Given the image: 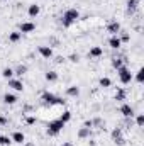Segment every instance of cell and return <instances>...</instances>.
I'll return each instance as SVG.
<instances>
[{
    "mask_svg": "<svg viewBox=\"0 0 144 146\" xmlns=\"http://www.w3.org/2000/svg\"><path fill=\"white\" fill-rule=\"evenodd\" d=\"M44 78H46V82H56L58 78H59V75H58V72H46V75H44Z\"/></svg>",
    "mask_w": 144,
    "mask_h": 146,
    "instance_id": "20",
    "label": "cell"
},
{
    "mask_svg": "<svg viewBox=\"0 0 144 146\" xmlns=\"http://www.w3.org/2000/svg\"><path fill=\"white\" fill-rule=\"evenodd\" d=\"M68 60H70V61H73V63H78V61H80V56H78L76 53H71V54L68 56Z\"/></svg>",
    "mask_w": 144,
    "mask_h": 146,
    "instance_id": "31",
    "label": "cell"
},
{
    "mask_svg": "<svg viewBox=\"0 0 144 146\" xmlns=\"http://www.w3.org/2000/svg\"><path fill=\"white\" fill-rule=\"evenodd\" d=\"M117 75H119V80H120V83H124V85H127V83H131L132 82V78H134V75L131 73V70L127 68V66H120L119 70H117Z\"/></svg>",
    "mask_w": 144,
    "mask_h": 146,
    "instance_id": "4",
    "label": "cell"
},
{
    "mask_svg": "<svg viewBox=\"0 0 144 146\" xmlns=\"http://www.w3.org/2000/svg\"><path fill=\"white\" fill-rule=\"evenodd\" d=\"M27 73V66L26 65H19L15 70H14V75H17V76H22V75H26Z\"/></svg>",
    "mask_w": 144,
    "mask_h": 146,
    "instance_id": "24",
    "label": "cell"
},
{
    "mask_svg": "<svg viewBox=\"0 0 144 146\" xmlns=\"http://www.w3.org/2000/svg\"><path fill=\"white\" fill-rule=\"evenodd\" d=\"M108 46H110L112 49H119V48L122 46L120 37H119V36H110V39H108Z\"/></svg>",
    "mask_w": 144,
    "mask_h": 146,
    "instance_id": "12",
    "label": "cell"
},
{
    "mask_svg": "<svg viewBox=\"0 0 144 146\" xmlns=\"http://www.w3.org/2000/svg\"><path fill=\"white\" fill-rule=\"evenodd\" d=\"M9 87L12 90H15V92H22L24 90V83H22L20 78H10L9 80Z\"/></svg>",
    "mask_w": 144,
    "mask_h": 146,
    "instance_id": "7",
    "label": "cell"
},
{
    "mask_svg": "<svg viewBox=\"0 0 144 146\" xmlns=\"http://www.w3.org/2000/svg\"><path fill=\"white\" fill-rule=\"evenodd\" d=\"M61 146H73V143H71V141H66V143H63Z\"/></svg>",
    "mask_w": 144,
    "mask_h": 146,
    "instance_id": "36",
    "label": "cell"
},
{
    "mask_svg": "<svg viewBox=\"0 0 144 146\" xmlns=\"http://www.w3.org/2000/svg\"><path fill=\"white\" fill-rule=\"evenodd\" d=\"M136 80H137V83H143L144 82V70L143 68L137 70V73H136Z\"/></svg>",
    "mask_w": 144,
    "mask_h": 146,
    "instance_id": "26",
    "label": "cell"
},
{
    "mask_svg": "<svg viewBox=\"0 0 144 146\" xmlns=\"http://www.w3.org/2000/svg\"><path fill=\"white\" fill-rule=\"evenodd\" d=\"M129 39H131V36H129V34H126V33L122 34V37H120V41H122V42H127Z\"/></svg>",
    "mask_w": 144,
    "mask_h": 146,
    "instance_id": "34",
    "label": "cell"
},
{
    "mask_svg": "<svg viewBox=\"0 0 144 146\" xmlns=\"http://www.w3.org/2000/svg\"><path fill=\"white\" fill-rule=\"evenodd\" d=\"M32 31H36V24H34V22H22V24L19 26V33H20V34H29V33H32Z\"/></svg>",
    "mask_w": 144,
    "mask_h": 146,
    "instance_id": "6",
    "label": "cell"
},
{
    "mask_svg": "<svg viewBox=\"0 0 144 146\" xmlns=\"http://www.w3.org/2000/svg\"><path fill=\"white\" fill-rule=\"evenodd\" d=\"M90 134H92V131L88 127H80L78 129V138L80 139H87V138H90Z\"/></svg>",
    "mask_w": 144,
    "mask_h": 146,
    "instance_id": "17",
    "label": "cell"
},
{
    "mask_svg": "<svg viewBox=\"0 0 144 146\" xmlns=\"http://www.w3.org/2000/svg\"><path fill=\"white\" fill-rule=\"evenodd\" d=\"M104 54V49L100 48V46H93V48H90V51H88V56L90 58H100Z\"/></svg>",
    "mask_w": 144,
    "mask_h": 146,
    "instance_id": "13",
    "label": "cell"
},
{
    "mask_svg": "<svg viewBox=\"0 0 144 146\" xmlns=\"http://www.w3.org/2000/svg\"><path fill=\"white\" fill-rule=\"evenodd\" d=\"M36 122H37L36 115H27V117H26V124H27V126H32V124H36Z\"/></svg>",
    "mask_w": 144,
    "mask_h": 146,
    "instance_id": "29",
    "label": "cell"
},
{
    "mask_svg": "<svg viewBox=\"0 0 144 146\" xmlns=\"http://www.w3.org/2000/svg\"><path fill=\"white\" fill-rule=\"evenodd\" d=\"M20 37H22V34H20L19 31H14V33H10V34H9V41H10V42H19V41H20Z\"/></svg>",
    "mask_w": 144,
    "mask_h": 146,
    "instance_id": "22",
    "label": "cell"
},
{
    "mask_svg": "<svg viewBox=\"0 0 144 146\" xmlns=\"http://www.w3.org/2000/svg\"><path fill=\"white\" fill-rule=\"evenodd\" d=\"M5 124H9V119L5 115H0V126H5Z\"/></svg>",
    "mask_w": 144,
    "mask_h": 146,
    "instance_id": "33",
    "label": "cell"
},
{
    "mask_svg": "<svg viewBox=\"0 0 144 146\" xmlns=\"http://www.w3.org/2000/svg\"><path fill=\"white\" fill-rule=\"evenodd\" d=\"M92 122H93V126H104V124H102V119H98V117H97V119H93Z\"/></svg>",
    "mask_w": 144,
    "mask_h": 146,
    "instance_id": "35",
    "label": "cell"
},
{
    "mask_svg": "<svg viewBox=\"0 0 144 146\" xmlns=\"http://www.w3.org/2000/svg\"><path fill=\"white\" fill-rule=\"evenodd\" d=\"M66 95H68V97H78V95H80V88H78L76 85L68 87V88H66Z\"/></svg>",
    "mask_w": 144,
    "mask_h": 146,
    "instance_id": "19",
    "label": "cell"
},
{
    "mask_svg": "<svg viewBox=\"0 0 144 146\" xmlns=\"http://www.w3.org/2000/svg\"><path fill=\"white\" fill-rule=\"evenodd\" d=\"M2 76H3V78H7V80L14 78V68H10V66L3 68V70H2Z\"/></svg>",
    "mask_w": 144,
    "mask_h": 146,
    "instance_id": "21",
    "label": "cell"
},
{
    "mask_svg": "<svg viewBox=\"0 0 144 146\" xmlns=\"http://www.w3.org/2000/svg\"><path fill=\"white\" fill-rule=\"evenodd\" d=\"M70 119H71V112H70V110H65V112H63V114L59 115V121H63L65 124H66V122H68Z\"/></svg>",
    "mask_w": 144,
    "mask_h": 146,
    "instance_id": "25",
    "label": "cell"
},
{
    "mask_svg": "<svg viewBox=\"0 0 144 146\" xmlns=\"http://www.w3.org/2000/svg\"><path fill=\"white\" fill-rule=\"evenodd\" d=\"M37 51H39V54H41L44 60L53 58V48H51V46H39V48H37Z\"/></svg>",
    "mask_w": 144,
    "mask_h": 146,
    "instance_id": "8",
    "label": "cell"
},
{
    "mask_svg": "<svg viewBox=\"0 0 144 146\" xmlns=\"http://www.w3.org/2000/svg\"><path fill=\"white\" fill-rule=\"evenodd\" d=\"M126 97H127V92H126L122 87H119V88H117V92H115V95H114V99H115V100H119V102H124V100H126Z\"/></svg>",
    "mask_w": 144,
    "mask_h": 146,
    "instance_id": "14",
    "label": "cell"
},
{
    "mask_svg": "<svg viewBox=\"0 0 144 146\" xmlns=\"http://www.w3.org/2000/svg\"><path fill=\"white\" fill-rule=\"evenodd\" d=\"M119 110H120V114H122L126 119H129V117H132V115H134V109H132L129 104H122Z\"/></svg>",
    "mask_w": 144,
    "mask_h": 146,
    "instance_id": "10",
    "label": "cell"
},
{
    "mask_svg": "<svg viewBox=\"0 0 144 146\" xmlns=\"http://www.w3.org/2000/svg\"><path fill=\"white\" fill-rule=\"evenodd\" d=\"M26 146H36L34 143H26Z\"/></svg>",
    "mask_w": 144,
    "mask_h": 146,
    "instance_id": "37",
    "label": "cell"
},
{
    "mask_svg": "<svg viewBox=\"0 0 144 146\" xmlns=\"http://www.w3.org/2000/svg\"><path fill=\"white\" fill-rule=\"evenodd\" d=\"M3 102H5L7 106H12V104H15V102H17V95H14V94H9V92H7V94L3 95Z\"/></svg>",
    "mask_w": 144,
    "mask_h": 146,
    "instance_id": "16",
    "label": "cell"
},
{
    "mask_svg": "<svg viewBox=\"0 0 144 146\" xmlns=\"http://www.w3.org/2000/svg\"><path fill=\"white\" fill-rule=\"evenodd\" d=\"M63 127H65V122L59 121V119H54V121H51V122L48 124L46 133H48V136H58V134L63 131Z\"/></svg>",
    "mask_w": 144,
    "mask_h": 146,
    "instance_id": "3",
    "label": "cell"
},
{
    "mask_svg": "<svg viewBox=\"0 0 144 146\" xmlns=\"http://www.w3.org/2000/svg\"><path fill=\"white\" fill-rule=\"evenodd\" d=\"M98 85H100V87H104V88H108V87L112 85V80H110L108 76H102V78L98 80Z\"/></svg>",
    "mask_w": 144,
    "mask_h": 146,
    "instance_id": "23",
    "label": "cell"
},
{
    "mask_svg": "<svg viewBox=\"0 0 144 146\" xmlns=\"http://www.w3.org/2000/svg\"><path fill=\"white\" fill-rule=\"evenodd\" d=\"M41 99H42V102H44L46 106H65V104H66V100H63L61 97H56V95L51 94V92H42Z\"/></svg>",
    "mask_w": 144,
    "mask_h": 146,
    "instance_id": "2",
    "label": "cell"
},
{
    "mask_svg": "<svg viewBox=\"0 0 144 146\" xmlns=\"http://www.w3.org/2000/svg\"><path fill=\"white\" fill-rule=\"evenodd\" d=\"M10 143H12L10 138H7V136H0V146H9Z\"/></svg>",
    "mask_w": 144,
    "mask_h": 146,
    "instance_id": "28",
    "label": "cell"
},
{
    "mask_svg": "<svg viewBox=\"0 0 144 146\" xmlns=\"http://www.w3.org/2000/svg\"><path fill=\"white\" fill-rule=\"evenodd\" d=\"M12 143H17V145H22V143H26V136H24V133H20V131H15L14 134H12Z\"/></svg>",
    "mask_w": 144,
    "mask_h": 146,
    "instance_id": "11",
    "label": "cell"
},
{
    "mask_svg": "<svg viewBox=\"0 0 144 146\" xmlns=\"http://www.w3.org/2000/svg\"><path fill=\"white\" fill-rule=\"evenodd\" d=\"M112 139H114V143H115L117 146H124L126 145V138H124L120 127H115V129L112 131Z\"/></svg>",
    "mask_w": 144,
    "mask_h": 146,
    "instance_id": "5",
    "label": "cell"
},
{
    "mask_svg": "<svg viewBox=\"0 0 144 146\" xmlns=\"http://www.w3.org/2000/svg\"><path fill=\"white\" fill-rule=\"evenodd\" d=\"M78 19H80V12H78L76 9H68V10L63 14L61 24H63V27H66V29H68V27H71Z\"/></svg>",
    "mask_w": 144,
    "mask_h": 146,
    "instance_id": "1",
    "label": "cell"
},
{
    "mask_svg": "<svg viewBox=\"0 0 144 146\" xmlns=\"http://www.w3.org/2000/svg\"><path fill=\"white\" fill-rule=\"evenodd\" d=\"M122 65H124V63H122V60H120V58H114V60H112V66H114L115 70H119Z\"/></svg>",
    "mask_w": 144,
    "mask_h": 146,
    "instance_id": "27",
    "label": "cell"
},
{
    "mask_svg": "<svg viewBox=\"0 0 144 146\" xmlns=\"http://www.w3.org/2000/svg\"><path fill=\"white\" fill-rule=\"evenodd\" d=\"M136 122H137V126H139V127H143V126H144V114H139V115L136 117Z\"/></svg>",
    "mask_w": 144,
    "mask_h": 146,
    "instance_id": "30",
    "label": "cell"
},
{
    "mask_svg": "<svg viewBox=\"0 0 144 146\" xmlns=\"http://www.w3.org/2000/svg\"><path fill=\"white\" fill-rule=\"evenodd\" d=\"M83 127H88V129H92V127H93V122H92V119H90V121H85V122H83Z\"/></svg>",
    "mask_w": 144,
    "mask_h": 146,
    "instance_id": "32",
    "label": "cell"
},
{
    "mask_svg": "<svg viewBox=\"0 0 144 146\" xmlns=\"http://www.w3.org/2000/svg\"><path fill=\"white\" fill-rule=\"evenodd\" d=\"M39 12H41V7H39L37 3L29 5V9H27V14H29V17H37V15H39Z\"/></svg>",
    "mask_w": 144,
    "mask_h": 146,
    "instance_id": "15",
    "label": "cell"
},
{
    "mask_svg": "<svg viewBox=\"0 0 144 146\" xmlns=\"http://www.w3.org/2000/svg\"><path fill=\"white\" fill-rule=\"evenodd\" d=\"M126 5H127V12H129V14H132V12L139 7V0H127V3H126Z\"/></svg>",
    "mask_w": 144,
    "mask_h": 146,
    "instance_id": "18",
    "label": "cell"
},
{
    "mask_svg": "<svg viewBox=\"0 0 144 146\" xmlns=\"http://www.w3.org/2000/svg\"><path fill=\"white\" fill-rule=\"evenodd\" d=\"M3 2H7V0H3Z\"/></svg>",
    "mask_w": 144,
    "mask_h": 146,
    "instance_id": "38",
    "label": "cell"
},
{
    "mask_svg": "<svg viewBox=\"0 0 144 146\" xmlns=\"http://www.w3.org/2000/svg\"><path fill=\"white\" fill-rule=\"evenodd\" d=\"M107 33H110L112 36H117V34L120 33V24H119L117 21H112V22H108V26H107Z\"/></svg>",
    "mask_w": 144,
    "mask_h": 146,
    "instance_id": "9",
    "label": "cell"
}]
</instances>
